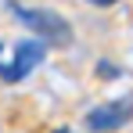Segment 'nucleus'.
<instances>
[{
  "instance_id": "obj_1",
  "label": "nucleus",
  "mask_w": 133,
  "mask_h": 133,
  "mask_svg": "<svg viewBox=\"0 0 133 133\" xmlns=\"http://www.w3.org/2000/svg\"><path fill=\"white\" fill-rule=\"evenodd\" d=\"M43 58H47V43L36 40V36L18 40V43H0V79L18 83V79H25Z\"/></svg>"
},
{
  "instance_id": "obj_2",
  "label": "nucleus",
  "mask_w": 133,
  "mask_h": 133,
  "mask_svg": "<svg viewBox=\"0 0 133 133\" xmlns=\"http://www.w3.org/2000/svg\"><path fill=\"white\" fill-rule=\"evenodd\" d=\"M11 11H15V18L36 36V40H43V43H54V47H65L72 40V29L68 22L58 15V11H43V7H18V4H11Z\"/></svg>"
},
{
  "instance_id": "obj_3",
  "label": "nucleus",
  "mask_w": 133,
  "mask_h": 133,
  "mask_svg": "<svg viewBox=\"0 0 133 133\" xmlns=\"http://www.w3.org/2000/svg\"><path fill=\"white\" fill-rule=\"evenodd\" d=\"M130 119H133V94H122L115 101H104V104L90 108L83 126L94 130V133H111V130H122Z\"/></svg>"
},
{
  "instance_id": "obj_4",
  "label": "nucleus",
  "mask_w": 133,
  "mask_h": 133,
  "mask_svg": "<svg viewBox=\"0 0 133 133\" xmlns=\"http://www.w3.org/2000/svg\"><path fill=\"white\" fill-rule=\"evenodd\" d=\"M97 76H101V79H115V76H119V68L108 65V61H101V65H97Z\"/></svg>"
},
{
  "instance_id": "obj_5",
  "label": "nucleus",
  "mask_w": 133,
  "mask_h": 133,
  "mask_svg": "<svg viewBox=\"0 0 133 133\" xmlns=\"http://www.w3.org/2000/svg\"><path fill=\"white\" fill-rule=\"evenodd\" d=\"M90 4H97V7H108V4H119V0H90Z\"/></svg>"
},
{
  "instance_id": "obj_6",
  "label": "nucleus",
  "mask_w": 133,
  "mask_h": 133,
  "mask_svg": "<svg viewBox=\"0 0 133 133\" xmlns=\"http://www.w3.org/2000/svg\"><path fill=\"white\" fill-rule=\"evenodd\" d=\"M54 133H76V130H68V126H58V130H54Z\"/></svg>"
}]
</instances>
